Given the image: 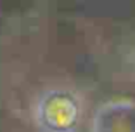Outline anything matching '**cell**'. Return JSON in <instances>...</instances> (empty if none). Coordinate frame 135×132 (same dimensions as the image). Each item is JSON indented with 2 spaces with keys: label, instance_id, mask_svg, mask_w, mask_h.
<instances>
[{
  "label": "cell",
  "instance_id": "6da1fadb",
  "mask_svg": "<svg viewBox=\"0 0 135 132\" xmlns=\"http://www.w3.org/2000/svg\"><path fill=\"white\" fill-rule=\"evenodd\" d=\"M45 116L49 127L52 132H75L80 116V108L76 101L68 94H54L50 99H47L45 113H40ZM44 122V125H45Z\"/></svg>",
  "mask_w": 135,
  "mask_h": 132
}]
</instances>
